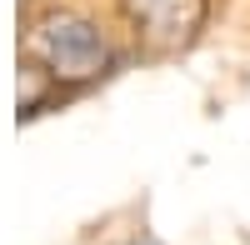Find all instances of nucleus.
Here are the masks:
<instances>
[{
    "instance_id": "2",
    "label": "nucleus",
    "mask_w": 250,
    "mask_h": 245,
    "mask_svg": "<svg viewBox=\"0 0 250 245\" xmlns=\"http://www.w3.org/2000/svg\"><path fill=\"white\" fill-rule=\"evenodd\" d=\"M150 50H185L205 25L210 0H120Z\"/></svg>"
},
{
    "instance_id": "1",
    "label": "nucleus",
    "mask_w": 250,
    "mask_h": 245,
    "mask_svg": "<svg viewBox=\"0 0 250 245\" xmlns=\"http://www.w3.org/2000/svg\"><path fill=\"white\" fill-rule=\"evenodd\" d=\"M25 50L55 80H70V85L105 75V65H110V50H105V40H100V30L90 20H80V15H45V20H35Z\"/></svg>"
}]
</instances>
